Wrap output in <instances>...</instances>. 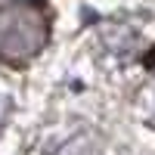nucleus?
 I'll list each match as a JSON object with an SVG mask.
<instances>
[{
  "label": "nucleus",
  "instance_id": "obj_1",
  "mask_svg": "<svg viewBox=\"0 0 155 155\" xmlns=\"http://www.w3.org/2000/svg\"><path fill=\"white\" fill-rule=\"evenodd\" d=\"M50 41V16L34 0L0 3V59L22 65L34 59Z\"/></svg>",
  "mask_w": 155,
  "mask_h": 155
},
{
  "label": "nucleus",
  "instance_id": "obj_2",
  "mask_svg": "<svg viewBox=\"0 0 155 155\" xmlns=\"http://www.w3.org/2000/svg\"><path fill=\"white\" fill-rule=\"evenodd\" d=\"M102 50H106L109 62H115L118 68H127L143 53V34L130 22H112L102 31Z\"/></svg>",
  "mask_w": 155,
  "mask_h": 155
},
{
  "label": "nucleus",
  "instance_id": "obj_4",
  "mask_svg": "<svg viewBox=\"0 0 155 155\" xmlns=\"http://www.w3.org/2000/svg\"><path fill=\"white\" fill-rule=\"evenodd\" d=\"M149 118H152V124H155V96H152V115H149Z\"/></svg>",
  "mask_w": 155,
  "mask_h": 155
},
{
  "label": "nucleus",
  "instance_id": "obj_3",
  "mask_svg": "<svg viewBox=\"0 0 155 155\" xmlns=\"http://www.w3.org/2000/svg\"><path fill=\"white\" fill-rule=\"evenodd\" d=\"M6 115H9V102H6V96H0V127H3Z\"/></svg>",
  "mask_w": 155,
  "mask_h": 155
}]
</instances>
